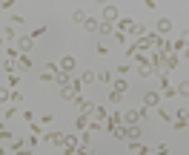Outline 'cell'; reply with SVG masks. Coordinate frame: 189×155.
<instances>
[{
  "label": "cell",
  "mask_w": 189,
  "mask_h": 155,
  "mask_svg": "<svg viewBox=\"0 0 189 155\" xmlns=\"http://www.w3.org/2000/svg\"><path fill=\"white\" fill-rule=\"evenodd\" d=\"M63 69H74V57H66V61H63Z\"/></svg>",
  "instance_id": "6da1fadb"
}]
</instances>
